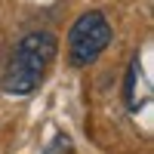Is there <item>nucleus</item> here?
Segmentation results:
<instances>
[{
    "instance_id": "obj_1",
    "label": "nucleus",
    "mask_w": 154,
    "mask_h": 154,
    "mask_svg": "<svg viewBox=\"0 0 154 154\" xmlns=\"http://www.w3.org/2000/svg\"><path fill=\"white\" fill-rule=\"evenodd\" d=\"M59 56V37L53 31H28L19 37L0 74V89L12 99H28L43 86Z\"/></svg>"
},
{
    "instance_id": "obj_2",
    "label": "nucleus",
    "mask_w": 154,
    "mask_h": 154,
    "mask_svg": "<svg viewBox=\"0 0 154 154\" xmlns=\"http://www.w3.org/2000/svg\"><path fill=\"white\" fill-rule=\"evenodd\" d=\"M114 28L102 9L80 12L68 28V65L71 68H89L102 59V53L111 46Z\"/></svg>"
},
{
    "instance_id": "obj_3",
    "label": "nucleus",
    "mask_w": 154,
    "mask_h": 154,
    "mask_svg": "<svg viewBox=\"0 0 154 154\" xmlns=\"http://www.w3.org/2000/svg\"><path fill=\"white\" fill-rule=\"evenodd\" d=\"M139 86H142V62H139V53L130 59L126 65V77H123V102L130 111H139L142 102H139Z\"/></svg>"
}]
</instances>
